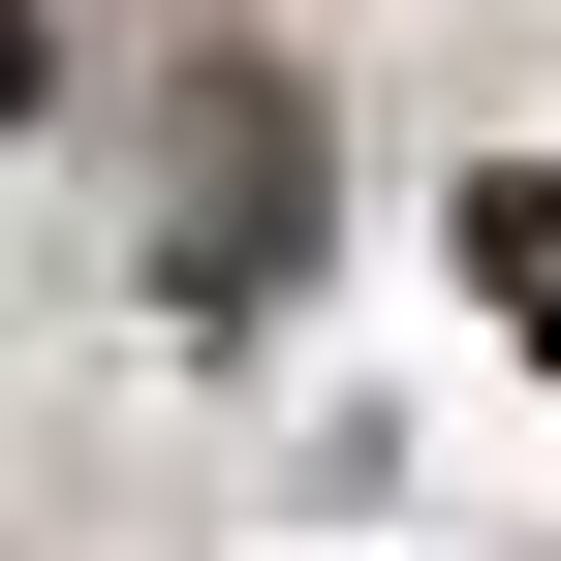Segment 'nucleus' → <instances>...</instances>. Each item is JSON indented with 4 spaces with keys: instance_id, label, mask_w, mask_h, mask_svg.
I'll list each match as a JSON object with an SVG mask.
<instances>
[{
    "instance_id": "1",
    "label": "nucleus",
    "mask_w": 561,
    "mask_h": 561,
    "mask_svg": "<svg viewBox=\"0 0 561 561\" xmlns=\"http://www.w3.org/2000/svg\"><path fill=\"white\" fill-rule=\"evenodd\" d=\"M280 250H312V94H280V62H187V125H157V280H187V312H280Z\"/></svg>"
},
{
    "instance_id": "2",
    "label": "nucleus",
    "mask_w": 561,
    "mask_h": 561,
    "mask_svg": "<svg viewBox=\"0 0 561 561\" xmlns=\"http://www.w3.org/2000/svg\"><path fill=\"white\" fill-rule=\"evenodd\" d=\"M468 280H500V312L561 343V157H500V187H468Z\"/></svg>"
},
{
    "instance_id": "3",
    "label": "nucleus",
    "mask_w": 561,
    "mask_h": 561,
    "mask_svg": "<svg viewBox=\"0 0 561 561\" xmlns=\"http://www.w3.org/2000/svg\"><path fill=\"white\" fill-rule=\"evenodd\" d=\"M32 94H62V62H32V0H0V125H32Z\"/></svg>"
}]
</instances>
